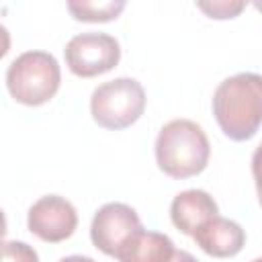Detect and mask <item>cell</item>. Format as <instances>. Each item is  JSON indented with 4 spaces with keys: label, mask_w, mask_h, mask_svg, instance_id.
<instances>
[{
    "label": "cell",
    "mask_w": 262,
    "mask_h": 262,
    "mask_svg": "<svg viewBox=\"0 0 262 262\" xmlns=\"http://www.w3.org/2000/svg\"><path fill=\"white\" fill-rule=\"evenodd\" d=\"M213 115L225 137L233 141L252 139L262 121V78L242 72L219 82L213 94Z\"/></svg>",
    "instance_id": "1"
},
{
    "label": "cell",
    "mask_w": 262,
    "mask_h": 262,
    "mask_svg": "<svg viewBox=\"0 0 262 262\" xmlns=\"http://www.w3.org/2000/svg\"><path fill=\"white\" fill-rule=\"evenodd\" d=\"M211 156V145L203 127L190 119L166 123L156 137L158 168L170 178L182 180L201 174Z\"/></svg>",
    "instance_id": "2"
},
{
    "label": "cell",
    "mask_w": 262,
    "mask_h": 262,
    "mask_svg": "<svg viewBox=\"0 0 262 262\" xmlns=\"http://www.w3.org/2000/svg\"><path fill=\"white\" fill-rule=\"evenodd\" d=\"M61 84V70L49 51L33 49L20 53L6 70V88L10 96L25 106L49 102Z\"/></svg>",
    "instance_id": "3"
},
{
    "label": "cell",
    "mask_w": 262,
    "mask_h": 262,
    "mask_svg": "<svg viewBox=\"0 0 262 262\" xmlns=\"http://www.w3.org/2000/svg\"><path fill=\"white\" fill-rule=\"evenodd\" d=\"M145 100V90L135 78H115L94 88L90 115L100 127L121 131L143 115Z\"/></svg>",
    "instance_id": "4"
},
{
    "label": "cell",
    "mask_w": 262,
    "mask_h": 262,
    "mask_svg": "<svg viewBox=\"0 0 262 262\" xmlns=\"http://www.w3.org/2000/svg\"><path fill=\"white\" fill-rule=\"evenodd\" d=\"M66 66L74 76L94 78L111 72L121 59V45L108 33H80L74 35L63 49Z\"/></svg>",
    "instance_id": "5"
},
{
    "label": "cell",
    "mask_w": 262,
    "mask_h": 262,
    "mask_svg": "<svg viewBox=\"0 0 262 262\" xmlns=\"http://www.w3.org/2000/svg\"><path fill=\"white\" fill-rule=\"evenodd\" d=\"M27 225L33 235L47 244H59L78 227V213L76 207L59 196V194H45L35 201L27 215Z\"/></svg>",
    "instance_id": "6"
},
{
    "label": "cell",
    "mask_w": 262,
    "mask_h": 262,
    "mask_svg": "<svg viewBox=\"0 0 262 262\" xmlns=\"http://www.w3.org/2000/svg\"><path fill=\"white\" fill-rule=\"evenodd\" d=\"M141 227L143 225L133 207L125 203H106L92 217L90 239L102 254L115 258L119 248Z\"/></svg>",
    "instance_id": "7"
},
{
    "label": "cell",
    "mask_w": 262,
    "mask_h": 262,
    "mask_svg": "<svg viewBox=\"0 0 262 262\" xmlns=\"http://www.w3.org/2000/svg\"><path fill=\"white\" fill-rule=\"evenodd\" d=\"M219 215V207L215 199L201 188H188L174 196L170 205V219L178 231L190 235L205 225L209 219Z\"/></svg>",
    "instance_id": "8"
},
{
    "label": "cell",
    "mask_w": 262,
    "mask_h": 262,
    "mask_svg": "<svg viewBox=\"0 0 262 262\" xmlns=\"http://www.w3.org/2000/svg\"><path fill=\"white\" fill-rule=\"evenodd\" d=\"M192 239L205 254L213 258H231L246 246V231L239 223L217 215L201 225L192 233Z\"/></svg>",
    "instance_id": "9"
},
{
    "label": "cell",
    "mask_w": 262,
    "mask_h": 262,
    "mask_svg": "<svg viewBox=\"0 0 262 262\" xmlns=\"http://www.w3.org/2000/svg\"><path fill=\"white\" fill-rule=\"evenodd\" d=\"M174 242L160 231L137 229L117 252L119 262H170L174 256Z\"/></svg>",
    "instance_id": "10"
},
{
    "label": "cell",
    "mask_w": 262,
    "mask_h": 262,
    "mask_svg": "<svg viewBox=\"0 0 262 262\" xmlns=\"http://www.w3.org/2000/svg\"><path fill=\"white\" fill-rule=\"evenodd\" d=\"M125 8V0H70L68 10L82 23H108L117 18Z\"/></svg>",
    "instance_id": "11"
},
{
    "label": "cell",
    "mask_w": 262,
    "mask_h": 262,
    "mask_svg": "<svg viewBox=\"0 0 262 262\" xmlns=\"http://www.w3.org/2000/svg\"><path fill=\"white\" fill-rule=\"evenodd\" d=\"M0 262H39V254L27 242H0Z\"/></svg>",
    "instance_id": "12"
},
{
    "label": "cell",
    "mask_w": 262,
    "mask_h": 262,
    "mask_svg": "<svg viewBox=\"0 0 262 262\" xmlns=\"http://www.w3.org/2000/svg\"><path fill=\"white\" fill-rule=\"evenodd\" d=\"M196 8L211 18H235L246 8V4L237 0H213V2H196Z\"/></svg>",
    "instance_id": "13"
},
{
    "label": "cell",
    "mask_w": 262,
    "mask_h": 262,
    "mask_svg": "<svg viewBox=\"0 0 262 262\" xmlns=\"http://www.w3.org/2000/svg\"><path fill=\"white\" fill-rule=\"evenodd\" d=\"M10 51V33L4 25H0V59Z\"/></svg>",
    "instance_id": "14"
},
{
    "label": "cell",
    "mask_w": 262,
    "mask_h": 262,
    "mask_svg": "<svg viewBox=\"0 0 262 262\" xmlns=\"http://www.w3.org/2000/svg\"><path fill=\"white\" fill-rule=\"evenodd\" d=\"M170 262H199V260L186 250H174V256H172Z\"/></svg>",
    "instance_id": "15"
},
{
    "label": "cell",
    "mask_w": 262,
    "mask_h": 262,
    "mask_svg": "<svg viewBox=\"0 0 262 262\" xmlns=\"http://www.w3.org/2000/svg\"><path fill=\"white\" fill-rule=\"evenodd\" d=\"M59 262H96V260H92L90 256H78V254H74V256H66V258H61Z\"/></svg>",
    "instance_id": "16"
},
{
    "label": "cell",
    "mask_w": 262,
    "mask_h": 262,
    "mask_svg": "<svg viewBox=\"0 0 262 262\" xmlns=\"http://www.w3.org/2000/svg\"><path fill=\"white\" fill-rule=\"evenodd\" d=\"M6 231H8V223H6V215H4V211L0 209V242L4 239V235H6Z\"/></svg>",
    "instance_id": "17"
},
{
    "label": "cell",
    "mask_w": 262,
    "mask_h": 262,
    "mask_svg": "<svg viewBox=\"0 0 262 262\" xmlns=\"http://www.w3.org/2000/svg\"><path fill=\"white\" fill-rule=\"evenodd\" d=\"M252 262H262V260H260V258H254V260H252Z\"/></svg>",
    "instance_id": "18"
}]
</instances>
